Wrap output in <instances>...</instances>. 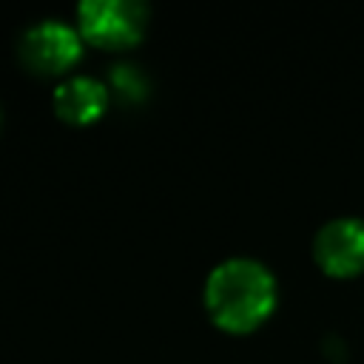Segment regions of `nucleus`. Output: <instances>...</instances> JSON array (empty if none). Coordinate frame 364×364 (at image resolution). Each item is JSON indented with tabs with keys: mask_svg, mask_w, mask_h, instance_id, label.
I'll use <instances>...</instances> for the list:
<instances>
[{
	"mask_svg": "<svg viewBox=\"0 0 364 364\" xmlns=\"http://www.w3.org/2000/svg\"><path fill=\"white\" fill-rule=\"evenodd\" d=\"M279 301L273 270L253 256H230L205 279V310L228 333H250L270 318Z\"/></svg>",
	"mask_w": 364,
	"mask_h": 364,
	"instance_id": "obj_1",
	"label": "nucleus"
},
{
	"mask_svg": "<svg viewBox=\"0 0 364 364\" xmlns=\"http://www.w3.org/2000/svg\"><path fill=\"white\" fill-rule=\"evenodd\" d=\"M0 125H3V108H0Z\"/></svg>",
	"mask_w": 364,
	"mask_h": 364,
	"instance_id": "obj_6",
	"label": "nucleus"
},
{
	"mask_svg": "<svg viewBox=\"0 0 364 364\" xmlns=\"http://www.w3.org/2000/svg\"><path fill=\"white\" fill-rule=\"evenodd\" d=\"M148 6L139 0H82L77 6V28L85 43L100 48H128L148 28Z\"/></svg>",
	"mask_w": 364,
	"mask_h": 364,
	"instance_id": "obj_2",
	"label": "nucleus"
},
{
	"mask_svg": "<svg viewBox=\"0 0 364 364\" xmlns=\"http://www.w3.org/2000/svg\"><path fill=\"white\" fill-rule=\"evenodd\" d=\"M108 85L91 74H68L54 88V114L71 125H88L108 108Z\"/></svg>",
	"mask_w": 364,
	"mask_h": 364,
	"instance_id": "obj_5",
	"label": "nucleus"
},
{
	"mask_svg": "<svg viewBox=\"0 0 364 364\" xmlns=\"http://www.w3.org/2000/svg\"><path fill=\"white\" fill-rule=\"evenodd\" d=\"M82 34L77 26L65 20H37L31 23L20 40H17V54L20 63L34 71V74H65L82 54Z\"/></svg>",
	"mask_w": 364,
	"mask_h": 364,
	"instance_id": "obj_3",
	"label": "nucleus"
},
{
	"mask_svg": "<svg viewBox=\"0 0 364 364\" xmlns=\"http://www.w3.org/2000/svg\"><path fill=\"white\" fill-rule=\"evenodd\" d=\"M316 264L336 279H347L364 270V219L336 216L324 222L313 239Z\"/></svg>",
	"mask_w": 364,
	"mask_h": 364,
	"instance_id": "obj_4",
	"label": "nucleus"
}]
</instances>
